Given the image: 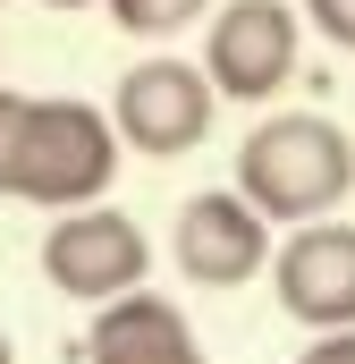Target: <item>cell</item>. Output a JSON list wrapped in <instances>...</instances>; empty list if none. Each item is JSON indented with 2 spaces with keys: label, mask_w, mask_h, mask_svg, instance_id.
<instances>
[{
  "label": "cell",
  "mask_w": 355,
  "mask_h": 364,
  "mask_svg": "<svg viewBox=\"0 0 355 364\" xmlns=\"http://www.w3.org/2000/svg\"><path fill=\"white\" fill-rule=\"evenodd\" d=\"M212 110H220V85L186 60H144L119 77V102H110V127L119 144H136L144 161H178L212 136Z\"/></svg>",
  "instance_id": "3957f363"
},
{
  "label": "cell",
  "mask_w": 355,
  "mask_h": 364,
  "mask_svg": "<svg viewBox=\"0 0 355 364\" xmlns=\"http://www.w3.org/2000/svg\"><path fill=\"white\" fill-rule=\"evenodd\" d=\"M153 272V246H144V229L127 220V212H60L51 220V237H43V279L60 288V296H77V305H110V296H127V288H144Z\"/></svg>",
  "instance_id": "277c9868"
},
{
  "label": "cell",
  "mask_w": 355,
  "mask_h": 364,
  "mask_svg": "<svg viewBox=\"0 0 355 364\" xmlns=\"http://www.w3.org/2000/svg\"><path fill=\"white\" fill-rule=\"evenodd\" d=\"M296 364H355V322L347 331H313V348H305Z\"/></svg>",
  "instance_id": "7c38bea8"
},
{
  "label": "cell",
  "mask_w": 355,
  "mask_h": 364,
  "mask_svg": "<svg viewBox=\"0 0 355 364\" xmlns=\"http://www.w3.org/2000/svg\"><path fill=\"white\" fill-rule=\"evenodd\" d=\"M170 255H178V272L195 288H246L254 272H271V220L237 186H203V195L178 203Z\"/></svg>",
  "instance_id": "8992f818"
},
{
  "label": "cell",
  "mask_w": 355,
  "mask_h": 364,
  "mask_svg": "<svg viewBox=\"0 0 355 364\" xmlns=\"http://www.w3.org/2000/svg\"><path fill=\"white\" fill-rule=\"evenodd\" d=\"M212 0H110V17H119V34H178V26H195Z\"/></svg>",
  "instance_id": "9c48e42d"
},
{
  "label": "cell",
  "mask_w": 355,
  "mask_h": 364,
  "mask_svg": "<svg viewBox=\"0 0 355 364\" xmlns=\"http://www.w3.org/2000/svg\"><path fill=\"white\" fill-rule=\"evenodd\" d=\"M203 77L220 85V102H271L296 77V9L288 0H220Z\"/></svg>",
  "instance_id": "5b68a950"
},
{
  "label": "cell",
  "mask_w": 355,
  "mask_h": 364,
  "mask_svg": "<svg viewBox=\"0 0 355 364\" xmlns=\"http://www.w3.org/2000/svg\"><path fill=\"white\" fill-rule=\"evenodd\" d=\"M85 364H212L195 348L186 314L153 288H127L110 305H93V331H85Z\"/></svg>",
  "instance_id": "ba28073f"
},
{
  "label": "cell",
  "mask_w": 355,
  "mask_h": 364,
  "mask_svg": "<svg viewBox=\"0 0 355 364\" xmlns=\"http://www.w3.org/2000/svg\"><path fill=\"white\" fill-rule=\"evenodd\" d=\"M0 364H9V339H0Z\"/></svg>",
  "instance_id": "5bb4252c"
},
{
  "label": "cell",
  "mask_w": 355,
  "mask_h": 364,
  "mask_svg": "<svg viewBox=\"0 0 355 364\" xmlns=\"http://www.w3.org/2000/svg\"><path fill=\"white\" fill-rule=\"evenodd\" d=\"M43 9H93V0H43Z\"/></svg>",
  "instance_id": "4fadbf2b"
},
{
  "label": "cell",
  "mask_w": 355,
  "mask_h": 364,
  "mask_svg": "<svg viewBox=\"0 0 355 364\" xmlns=\"http://www.w3.org/2000/svg\"><path fill=\"white\" fill-rule=\"evenodd\" d=\"M305 9H313V26H322L339 51H355V0H305Z\"/></svg>",
  "instance_id": "8fae6325"
},
{
  "label": "cell",
  "mask_w": 355,
  "mask_h": 364,
  "mask_svg": "<svg viewBox=\"0 0 355 364\" xmlns=\"http://www.w3.org/2000/svg\"><path fill=\"white\" fill-rule=\"evenodd\" d=\"M17 119H26V93L0 85V195H9V170H17Z\"/></svg>",
  "instance_id": "30bf717a"
},
{
  "label": "cell",
  "mask_w": 355,
  "mask_h": 364,
  "mask_svg": "<svg viewBox=\"0 0 355 364\" xmlns=\"http://www.w3.org/2000/svg\"><path fill=\"white\" fill-rule=\"evenodd\" d=\"M110 178H119V127H110V110H93L77 93H26L9 195L43 203V212H77V203H102Z\"/></svg>",
  "instance_id": "7a4b0ae2"
},
{
  "label": "cell",
  "mask_w": 355,
  "mask_h": 364,
  "mask_svg": "<svg viewBox=\"0 0 355 364\" xmlns=\"http://www.w3.org/2000/svg\"><path fill=\"white\" fill-rule=\"evenodd\" d=\"M271 288H279V314L305 322V331H347L355 322V229L347 220H296L288 246L271 255Z\"/></svg>",
  "instance_id": "52a82bcc"
},
{
  "label": "cell",
  "mask_w": 355,
  "mask_h": 364,
  "mask_svg": "<svg viewBox=\"0 0 355 364\" xmlns=\"http://www.w3.org/2000/svg\"><path fill=\"white\" fill-rule=\"evenodd\" d=\"M355 186V136L322 110H279L237 144V195L263 220H322Z\"/></svg>",
  "instance_id": "6da1fadb"
}]
</instances>
